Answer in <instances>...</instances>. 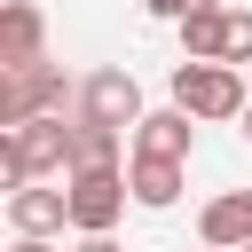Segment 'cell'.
Instances as JSON below:
<instances>
[{
	"label": "cell",
	"instance_id": "obj_9",
	"mask_svg": "<svg viewBox=\"0 0 252 252\" xmlns=\"http://www.w3.org/2000/svg\"><path fill=\"white\" fill-rule=\"evenodd\" d=\"M8 220H16V236H55V228H71V197L32 181V189L8 197Z\"/></svg>",
	"mask_w": 252,
	"mask_h": 252
},
{
	"label": "cell",
	"instance_id": "obj_19",
	"mask_svg": "<svg viewBox=\"0 0 252 252\" xmlns=\"http://www.w3.org/2000/svg\"><path fill=\"white\" fill-rule=\"evenodd\" d=\"M205 252H213V244H205Z\"/></svg>",
	"mask_w": 252,
	"mask_h": 252
},
{
	"label": "cell",
	"instance_id": "obj_17",
	"mask_svg": "<svg viewBox=\"0 0 252 252\" xmlns=\"http://www.w3.org/2000/svg\"><path fill=\"white\" fill-rule=\"evenodd\" d=\"M244 142H252V110H244Z\"/></svg>",
	"mask_w": 252,
	"mask_h": 252
},
{
	"label": "cell",
	"instance_id": "obj_14",
	"mask_svg": "<svg viewBox=\"0 0 252 252\" xmlns=\"http://www.w3.org/2000/svg\"><path fill=\"white\" fill-rule=\"evenodd\" d=\"M158 24H189V16H205V8H220V0H142Z\"/></svg>",
	"mask_w": 252,
	"mask_h": 252
},
{
	"label": "cell",
	"instance_id": "obj_12",
	"mask_svg": "<svg viewBox=\"0 0 252 252\" xmlns=\"http://www.w3.org/2000/svg\"><path fill=\"white\" fill-rule=\"evenodd\" d=\"M71 173H118V134L79 118V126H71ZM71 173H63V181H71Z\"/></svg>",
	"mask_w": 252,
	"mask_h": 252
},
{
	"label": "cell",
	"instance_id": "obj_2",
	"mask_svg": "<svg viewBox=\"0 0 252 252\" xmlns=\"http://www.w3.org/2000/svg\"><path fill=\"white\" fill-rule=\"evenodd\" d=\"M63 63H24V71H0V134L32 126V118H63Z\"/></svg>",
	"mask_w": 252,
	"mask_h": 252
},
{
	"label": "cell",
	"instance_id": "obj_7",
	"mask_svg": "<svg viewBox=\"0 0 252 252\" xmlns=\"http://www.w3.org/2000/svg\"><path fill=\"white\" fill-rule=\"evenodd\" d=\"M39 39H47L39 8H32V0H8V8H0V71H24V63H47V55H39Z\"/></svg>",
	"mask_w": 252,
	"mask_h": 252
},
{
	"label": "cell",
	"instance_id": "obj_13",
	"mask_svg": "<svg viewBox=\"0 0 252 252\" xmlns=\"http://www.w3.org/2000/svg\"><path fill=\"white\" fill-rule=\"evenodd\" d=\"M252 63V8H228V71Z\"/></svg>",
	"mask_w": 252,
	"mask_h": 252
},
{
	"label": "cell",
	"instance_id": "obj_8",
	"mask_svg": "<svg viewBox=\"0 0 252 252\" xmlns=\"http://www.w3.org/2000/svg\"><path fill=\"white\" fill-rule=\"evenodd\" d=\"M189 134H197L189 110H150V118L134 126V158H173V165H189Z\"/></svg>",
	"mask_w": 252,
	"mask_h": 252
},
{
	"label": "cell",
	"instance_id": "obj_10",
	"mask_svg": "<svg viewBox=\"0 0 252 252\" xmlns=\"http://www.w3.org/2000/svg\"><path fill=\"white\" fill-rule=\"evenodd\" d=\"M126 189H134V205L165 213V205L181 197V165H173V158H134V165H126Z\"/></svg>",
	"mask_w": 252,
	"mask_h": 252
},
{
	"label": "cell",
	"instance_id": "obj_18",
	"mask_svg": "<svg viewBox=\"0 0 252 252\" xmlns=\"http://www.w3.org/2000/svg\"><path fill=\"white\" fill-rule=\"evenodd\" d=\"M244 252H252V244H244Z\"/></svg>",
	"mask_w": 252,
	"mask_h": 252
},
{
	"label": "cell",
	"instance_id": "obj_15",
	"mask_svg": "<svg viewBox=\"0 0 252 252\" xmlns=\"http://www.w3.org/2000/svg\"><path fill=\"white\" fill-rule=\"evenodd\" d=\"M79 252H118V236H79Z\"/></svg>",
	"mask_w": 252,
	"mask_h": 252
},
{
	"label": "cell",
	"instance_id": "obj_6",
	"mask_svg": "<svg viewBox=\"0 0 252 252\" xmlns=\"http://www.w3.org/2000/svg\"><path fill=\"white\" fill-rule=\"evenodd\" d=\"M197 236L213 252H244L252 244V189H220L205 213H197Z\"/></svg>",
	"mask_w": 252,
	"mask_h": 252
},
{
	"label": "cell",
	"instance_id": "obj_11",
	"mask_svg": "<svg viewBox=\"0 0 252 252\" xmlns=\"http://www.w3.org/2000/svg\"><path fill=\"white\" fill-rule=\"evenodd\" d=\"M181 63H228V8H205L181 24Z\"/></svg>",
	"mask_w": 252,
	"mask_h": 252
},
{
	"label": "cell",
	"instance_id": "obj_3",
	"mask_svg": "<svg viewBox=\"0 0 252 252\" xmlns=\"http://www.w3.org/2000/svg\"><path fill=\"white\" fill-rule=\"evenodd\" d=\"M173 110L189 118H244V71L228 63H173Z\"/></svg>",
	"mask_w": 252,
	"mask_h": 252
},
{
	"label": "cell",
	"instance_id": "obj_16",
	"mask_svg": "<svg viewBox=\"0 0 252 252\" xmlns=\"http://www.w3.org/2000/svg\"><path fill=\"white\" fill-rule=\"evenodd\" d=\"M16 252H55V244L47 236H16Z\"/></svg>",
	"mask_w": 252,
	"mask_h": 252
},
{
	"label": "cell",
	"instance_id": "obj_5",
	"mask_svg": "<svg viewBox=\"0 0 252 252\" xmlns=\"http://www.w3.org/2000/svg\"><path fill=\"white\" fill-rule=\"evenodd\" d=\"M63 197H71V228H79V236H110L134 189H126V165H118V173H71Z\"/></svg>",
	"mask_w": 252,
	"mask_h": 252
},
{
	"label": "cell",
	"instance_id": "obj_4",
	"mask_svg": "<svg viewBox=\"0 0 252 252\" xmlns=\"http://www.w3.org/2000/svg\"><path fill=\"white\" fill-rule=\"evenodd\" d=\"M79 118H87V126H110V134L142 126L150 110H142V87H134V71H126V63H102V71H87V79H79Z\"/></svg>",
	"mask_w": 252,
	"mask_h": 252
},
{
	"label": "cell",
	"instance_id": "obj_1",
	"mask_svg": "<svg viewBox=\"0 0 252 252\" xmlns=\"http://www.w3.org/2000/svg\"><path fill=\"white\" fill-rule=\"evenodd\" d=\"M39 173H71V126L63 118H32L16 134H0V189H32Z\"/></svg>",
	"mask_w": 252,
	"mask_h": 252
}]
</instances>
